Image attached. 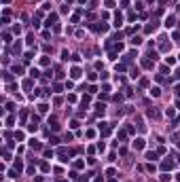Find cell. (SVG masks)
I'll return each instance as SVG.
<instances>
[{"label":"cell","mask_w":180,"mask_h":182,"mask_svg":"<svg viewBox=\"0 0 180 182\" xmlns=\"http://www.w3.org/2000/svg\"><path fill=\"white\" fill-rule=\"evenodd\" d=\"M178 57H180V55H178Z\"/></svg>","instance_id":"6"},{"label":"cell","mask_w":180,"mask_h":182,"mask_svg":"<svg viewBox=\"0 0 180 182\" xmlns=\"http://www.w3.org/2000/svg\"><path fill=\"white\" fill-rule=\"evenodd\" d=\"M172 165H174L172 161H163V163H161V167H163V169H172Z\"/></svg>","instance_id":"2"},{"label":"cell","mask_w":180,"mask_h":182,"mask_svg":"<svg viewBox=\"0 0 180 182\" xmlns=\"http://www.w3.org/2000/svg\"><path fill=\"white\" fill-rule=\"evenodd\" d=\"M81 76V70H79V68H74V70H72V78H79Z\"/></svg>","instance_id":"4"},{"label":"cell","mask_w":180,"mask_h":182,"mask_svg":"<svg viewBox=\"0 0 180 182\" xmlns=\"http://www.w3.org/2000/svg\"><path fill=\"white\" fill-rule=\"evenodd\" d=\"M55 19H57V15H49V19H47V26H51V23H53Z\"/></svg>","instance_id":"5"},{"label":"cell","mask_w":180,"mask_h":182,"mask_svg":"<svg viewBox=\"0 0 180 182\" xmlns=\"http://www.w3.org/2000/svg\"><path fill=\"white\" fill-rule=\"evenodd\" d=\"M150 95H155V98H159V95H161V91H159V87H153V91H150Z\"/></svg>","instance_id":"3"},{"label":"cell","mask_w":180,"mask_h":182,"mask_svg":"<svg viewBox=\"0 0 180 182\" xmlns=\"http://www.w3.org/2000/svg\"><path fill=\"white\" fill-rule=\"evenodd\" d=\"M133 148H136V150H140V148H144V140H142V138H138V140L133 142Z\"/></svg>","instance_id":"1"}]
</instances>
